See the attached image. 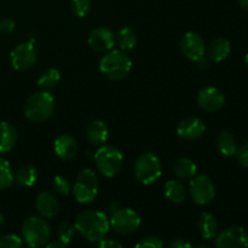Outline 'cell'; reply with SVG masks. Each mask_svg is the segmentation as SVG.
I'll use <instances>...</instances> for the list:
<instances>
[{"mask_svg": "<svg viewBox=\"0 0 248 248\" xmlns=\"http://www.w3.org/2000/svg\"><path fill=\"white\" fill-rule=\"evenodd\" d=\"M74 227L87 241L98 242L108 234L110 224L108 217L103 212L86 210L78 215Z\"/></svg>", "mask_w": 248, "mask_h": 248, "instance_id": "6da1fadb", "label": "cell"}, {"mask_svg": "<svg viewBox=\"0 0 248 248\" xmlns=\"http://www.w3.org/2000/svg\"><path fill=\"white\" fill-rule=\"evenodd\" d=\"M55 98L48 91H39L27 98L23 107L24 116L31 123L40 124L48 120L55 111Z\"/></svg>", "mask_w": 248, "mask_h": 248, "instance_id": "7a4b0ae2", "label": "cell"}, {"mask_svg": "<svg viewBox=\"0 0 248 248\" xmlns=\"http://www.w3.org/2000/svg\"><path fill=\"white\" fill-rule=\"evenodd\" d=\"M132 69V61L121 50H110L102 57L99 70L109 80L119 81L130 74Z\"/></svg>", "mask_w": 248, "mask_h": 248, "instance_id": "3957f363", "label": "cell"}, {"mask_svg": "<svg viewBox=\"0 0 248 248\" xmlns=\"http://www.w3.org/2000/svg\"><path fill=\"white\" fill-rule=\"evenodd\" d=\"M22 236L29 247L45 246L51 237L50 225L40 217H28L22 224Z\"/></svg>", "mask_w": 248, "mask_h": 248, "instance_id": "277c9868", "label": "cell"}, {"mask_svg": "<svg viewBox=\"0 0 248 248\" xmlns=\"http://www.w3.org/2000/svg\"><path fill=\"white\" fill-rule=\"evenodd\" d=\"M97 170L104 177H115L123 167L124 157L120 150L113 145H102L94 154Z\"/></svg>", "mask_w": 248, "mask_h": 248, "instance_id": "5b68a950", "label": "cell"}, {"mask_svg": "<svg viewBox=\"0 0 248 248\" xmlns=\"http://www.w3.org/2000/svg\"><path fill=\"white\" fill-rule=\"evenodd\" d=\"M99 182L97 174L91 169H84L77 177L73 194L80 203H90L98 195Z\"/></svg>", "mask_w": 248, "mask_h": 248, "instance_id": "8992f818", "label": "cell"}, {"mask_svg": "<svg viewBox=\"0 0 248 248\" xmlns=\"http://www.w3.org/2000/svg\"><path fill=\"white\" fill-rule=\"evenodd\" d=\"M135 176L142 184L149 186L155 183L161 176V162L153 153H143L135 162Z\"/></svg>", "mask_w": 248, "mask_h": 248, "instance_id": "52a82bcc", "label": "cell"}, {"mask_svg": "<svg viewBox=\"0 0 248 248\" xmlns=\"http://www.w3.org/2000/svg\"><path fill=\"white\" fill-rule=\"evenodd\" d=\"M109 224L118 234L130 235L138 230L140 218L132 208H118L111 215Z\"/></svg>", "mask_w": 248, "mask_h": 248, "instance_id": "ba28073f", "label": "cell"}, {"mask_svg": "<svg viewBox=\"0 0 248 248\" xmlns=\"http://www.w3.org/2000/svg\"><path fill=\"white\" fill-rule=\"evenodd\" d=\"M189 191L194 202L201 206L212 202L216 196L215 184L212 179L206 174L194 176L189 183Z\"/></svg>", "mask_w": 248, "mask_h": 248, "instance_id": "9c48e42d", "label": "cell"}, {"mask_svg": "<svg viewBox=\"0 0 248 248\" xmlns=\"http://www.w3.org/2000/svg\"><path fill=\"white\" fill-rule=\"evenodd\" d=\"M216 246L218 248L248 247L247 230L239 225L227 228L216 236Z\"/></svg>", "mask_w": 248, "mask_h": 248, "instance_id": "30bf717a", "label": "cell"}, {"mask_svg": "<svg viewBox=\"0 0 248 248\" xmlns=\"http://www.w3.org/2000/svg\"><path fill=\"white\" fill-rule=\"evenodd\" d=\"M12 67L16 70H28L35 64L36 52L31 43H22L10 53Z\"/></svg>", "mask_w": 248, "mask_h": 248, "instance_id": "8fae6325", "label": "cell"}, {"mask_svg": "<svg viewBox=\"0 0 248 248\" xmlns=\"http://www.w3.org/2000/svg\"><path fill=\"white\" fill-rule=\"evenodd\" d=\"M179 46H181L182 53L193 62L205 56V40L200 34L195 33V31H188V33L184 34L183 38L181 39Z\"/></svg>", "mask_w": 248, "mask_h": 248, "instance_id": "7c38bea8", "label": "cell"}, {"mask_svg": "<svg viewBox=\"0 0 248 248\" xmlns=\"http://www.w3.org/2000/svg\"><path fill=\"white\" fill-rule=\"evenodd\" d=\"M196 99L199 107L210 113L220 110L225 104L224 94L217 87H203L199 91Z\"/></svg>", "mask_w": 248, "mask_h": 248, "instance_id": "4fadbf2b", "label": "cell"}, {"mask_svg": "<svg viewBox=\"0 0 248 248\" xmlns=\"http://www.w3.org/2000/svg\"><path fill=\"white\" fill-rule=\"evenodd\" d=\"M89 45L96 52H108L115 45V36L110 29L98 27L90 33Z\"/></svg>", "mask_w": 248, "mask_h": 248, "instance_id": "5bb4252c", "label": "cell"}, {"mask_svg": "<svg viewBox=\"0 0 248 248\" xmlns=\"http://www.w3.org/2000/svg\"><path fill=\"white\" fill-rule=\"evenodd\" d=\"M206 132V125L201 119L195 116H189L183 119L178 124L177 133L181 138L186 140H195L202 137Z\"/></svg>", "mask_w": 248, "mask_h": 248, "instance_id": "9a60e30c", "label": "cell"}, {"mask_svg": "<svg viewBox=\"0 0 248 248\" xmlns=\"http://www.w3.org/2000/svg\"><path fill=\"white\" fill-rule=\"evenodd\" d=\"M53 150L60 159L64 161L72 160L78 152L77 140L69 133H62L55 140Z\"/></svg>", "mask_w": 248, "mask_h": 248, "instance_id": "2e32d148", "label": "cell"}, {"mask_svg": "<svg viewBox=\"0 0 248 248\" xmlns=\"http://www.w3.org/2000/svg\"><path fill=\"white\" fill-rule=\"evenodd\" d=\"M35 206L38 212L43 216L44 218H53L57 216L58 210H60V203L56 196L48 191H41L36 196Z\"/></svg>", "mask_w": 248, "mask_h": 248, "instance_id": "e0dca14e", "label": "cell"}, {"mask_svg": "<svg viewBox=\"0 0 248 248\" xmlns=\"http://www.w3.org/2000/svg\"><path fill=\"white\" fill-rule=\"evenodd\" d=\"M108 126L102 120H93L86 128V138L92 145H102L108 140Z\"/></svg>", "mask_w": 248, "mask_h": 248, "instance_id": "ac0fdd59", "label": "cell"}, {"mask_svg": "<svg viewBox=\"0 0 248 248\" xmlns=\"http://www.w3.org/2000/svg\"><path fill=\"white\" fill-rule=\"evenodd\" d=\"M17 142V131L14 125L7 121L0 123V153H9L14 149Z\"/></svg>", "mask_w": 248, "mask_h": 248, "instance_id": "d6986e66", "label": "cell"}, {"mask_svg": "<svg viewBox=\"0 0 248 248\" xmlns=\"http://www.w3.org/2000/svg\"><path fill=\"white\" fill-rule=\"evenodd\" d=\"M230 51H232V44L225 38H216L207 48L208 57L217 63L224 61L230 55Z\"/></svg>", "mask_w": 248, "mask_h": 248, "instance_id": "ffe728a7", "label": "cell"}, {"mask_svg": "<svg viewBox=\"0 0 248 248\" xmlns=\"http://www.w3.org/2000/svg\"><path fill=\"white\" fill-rule=\"evenodd\" d=\"M199 232L205 240L216 239L218 232V222L210 212H203L199 218Z\"/></svg>", "mask_w": 248, "mask_h": 248, "instance_id": "44dd1931", "label": "cell"}, {"mask_svg": "<svg viewBox=\"0 0 248 248\" xmlns=\"http://www.w3.org/2000/svg\"><path fill=\"white\" fill-rule=\"evenodd\" d=\"M165 196L173 203H182L186 200V190L182 182L170 179L165 184Z\"/></svg>", "mask_w": 248, "mask_h": 248, "instance_id": "7402d4cb", "label": "cell"}, {"mask_svg": "<svg viewBox=\"0 0 248 248\" xmlns=\"http://www.w3.org/2000/svg\"><path fill=\"white\" fill-rule=\"evenodd\" d=\"M14 179L19 186L29 188V186H33L38 181V171L31 165H23L17 170Z\"/></svg>", "mask_w": 248, "mask_h": 248, "instance_id": "603a6c76", "label": "cell"}, {"mask_svg": "<svg viewBox=\"0 0 248 248\" xmlns=\"http://www.w3.org/2000/svg\"><path fill=\"white\" fill-rule=\"evenodd\" d=\"M217 147L218 150H219L224 156L228 157L236 155L237 148H239L237 147L236 140H235L234 136L230 132H227V131H222V132L218 135Z\"/></svg>", "mask_w": 248, "mask_h": 248, "instance_id": "cb8c5ba5", "label": "cell"}, {"mask_svg": "<svg viewBox=\"0 0 248 248\" xmlns=\"http://www.w3.org/2000/svg\"><path fill=\"white\" fill-rule=\"evenodd\" d=\"M173 172L179 179H191L198 172V167L193 160L181 157L173 164Z\"/></svg>", "mask_w": 248, "mask_h": 248, "instance_id": "d4e9b609", "label": "cell"}, {"mask_svg": "<svg viewBox=\"0 0 248 248\" xmlns=\"http://www.w3.org/2000/svg\"><path fill=\"white\" fill-rule=\"evenodd\" d=\"M60 80V70L56 69V68H47V69L44 70L40 74V77H39L38 85L41 90H44V91H50V90L55 89V87L57 86Z\"/></svg>", "mask_w": 248, "mask_h": 248, "instance_id": "484cf974", "label": "cell"}, {"mask_svg": "<svg viewBox=\"0 0 248 248\" xmlns=\"http://www.w3.org/2000/svg\"><path fill=\"white\" fill-rule=\"evenodd\" d=\"M115 43L118 44L120 50H132L136 46V44H137V35L133 31V29H131L130 27H125V28L120 29L119 33L116 34Z\"/></svg>", "mask_w": 248, "mask_h": 248, "instance_id": "4316f807", "label": "cell"}, {"mask_svg": "<svg viewBox=\"0 0 248 248\" xmlns=\"http://www.w3.org/2000/svg\"><path fill=\"white\" fill-rule=\"evenodd\" d=\"M14 182V173L9 161L0 157V191L10 188Z\"/></svg>", "mask_w": 248, "mask_h": 248, "instance_id": "83f0119b", "label": "cell"}, {"mask_svg": "<svg viewBox=\"0 0 248 248\" xmlns=\"http://www.w3.org/2000/svg\"><path fill=\"white\" fill-rule=\"evenodd\" d=\"M91 0H70L73 14L79 18H82L89 14L90 10H91Z\"/></svg>", "mask_w": 248, "mask_h": 248, "instance_id": "f1b7e54d", "label": "cell"}, {"mask_svg": "<svg viewBox=\"0 0 248 248\" xmlns=\"http://www.w3.org/2000/svg\"><path fill=\"white\" fill-rule=\"evenodd\" d=\"M74 232L75 227L68 222H62L57 228L58 240H61V241L65 245H68L72 241L73 236H74Z\"/></svg>", "mask_w": 248, "mask_h": 248, "instance_id": "f546056e", "label": "cell"}, {"mask_svg": "<svg viewBox=\"0 0 248 248\" xmlns=\"http://www.w3.org/2000/svg\"><path fill=\"white\" fill-rule=\"evenodd\" d=\"M52 188H53V190H55L56 193L61 196H67V195H69V193H70L69 181L67 179V177L61 176V174H58V176H56L55 178H53Z\"/></svg>", "mask_w": 248, "mask_h": 248, "instance_id": "4dcf8cb0", "label": "cell"}, {"mask_svg": "<svg viewBox=\"0 0 248 248\" xmlns=\"http://www.w3.org/2000/svg\"><path fill=\"white\" fill-rule=\"evenodd\" d=\"M23 241L15 234H7L0 237V248H21Z\"/></svg>", "mask_w": 248, "mask_h": 248, "instance_id": "1f68e13d", "label": "cell"}, {"mask_svg": "<svg viewBox=\"0 0 248 248\" xmlns=\"http://www.w3.org/2000/svg\"><path fill=\"white\" fill-rule=\"evenodd\" d=\"M164 246V242L157 236H145L136 244L137 248H161Z\"/></svg>", "mask_w": 248, "mask_h": 248, "instance_id": "d6a6232c", "label": "cell"}, {"mask_svg": "<svg viewBox=\"0 0 248 248\" xmlns=\"http://www.w3.org/2000/svg\"><path fill=\"white\" fill-rule=\"evenodd\" d=\"M236 157L241 166L248 167V142L237 148Z\"/></svg>", "mask_w": 248, "mask_h": 248, "instance_id": "836d02e7", "label": "cell"}, {"mask_svg": "<svg viewBox=\"0 0 248 248\" xmlns=\"http://www.w3.org/2000/svg\"><path fill=\"white\" fill-rule=\"evenodd\" d=\"M15 31V22L11 18L0 19V34L9 35Z\"/></svg>", "mask_w": 248, "mask_h": 248, "instance_id": "e575fe53", "label": "cell"}, {"mask_svg": "<svg viewBox=\"0 0 248 248\" xmlns=\"http://www.w3.org/2000/svg\"><path fill=\"white\" fill-rule=\"evenodd\" d=\"M99 247L101 248H121L123 245L120 242L115 241V240H111V239H102L101 241H98Z\"/></svg>", "mask_w": 248, "mask_h": 248, "instance_id": "d590c367", "label": "cell"}, {"mask_svg": "<svg viewBox=\"0 0 248 248\" xmlns=\"http://www.w3.org/2000/svg\"><path fill=\"white\" fill-rule=\"evenodd\" d=\"M170 248H188L191 247V244L189 241H186V239H174L173 241H171L169 244Z\"/></svg>", "mask_w": 248, "mask_h": 248, "instance_id": "8d00e7d4", "label": "cell"}, {"mask_svg": "<svg viewBox=\"0 0 248 248\" xmlns=\"http://www.w3.org/2000/svg\"><path fill=\"white\" fill-rule=\"evenodd\" d=\"M195 63L200 69H208V68H210V62H208V60L205 56H202V57L199 58L198 61H195Z\"/></svg>", "mask_w": 248, "mask_h": 248, "instance_id": "74e56055", "label": "cell"}, {"mask_svg": "<svg viewBox=\"0 0 248 248\" xmlns=\"http://www.w3.org/2000/svg\"><path fill=\"white\" fill-rule=\"evenodd\" d=\"M45 246L47 247V248H63V247H65V246H67V245H65V244H63V242L61 241V240H57V241L47 242V244H46Z\"/></svg>", "mask_w": 248, "mask_h": 248, "instance_id": "f35d334b", "label": "cell"}, {"mask_svg": "<svg viewBox=\"0 0 248 248\" xmlns=\"http://www.w3.org/2000/svg\"><path fill=\"white\" fill-rule=\"evenodd\" d=\"M239 4L244 10H248V0H239Z\"/></svg>", "mask_w": 248, "mask_h": 248, "instance_id": "ab89813d", "label": "cell"}, {"mask_svg": "<svg viewBox=\"0 0 248 248\" xmlns=\"http://www.w3.org/2000/svg\"><path fill=\"white\" fill-rule=\"evenodd\" d=\"M5 219H4V215H2L1 212H0V228L2 227V224H4Z\"/></svg>", "mask_w": 248, "mask_h": 248, "instance_id": "60d3db41", "label": "cell"}, {"mask_svg": "<svg viewBox=\"0 0 248 248\" xmlns=\"http://www.w3.org/2000/svg\"><path fill=\"white\" fill-rule=\"evenodd\" d=\"M245 64H246V67L248 68V52H247L246 57H245Z\"/></svg>", "mask_w": 248, "mask_h": 248, "instance_id": "b9f144b4", "label": "cell"}]
</instances>
